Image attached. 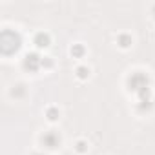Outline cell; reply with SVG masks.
<instances>
[{
    "label": "cell",
    "instance_id": "4",
    "mask_svg": "<svg viewBox=\"0 0 155 155\" xmlns=\"http://www.w3.org/2000/svg\"><path fill=\"white\" fill-rule=\"evenodd\" d=\"M42 142H44L48 148H57V146H58V142H60V139H58V135H57V133L49 131V133H46V135L42 137Z\"/></svg>",
    "mask_w": 155,
    "mask_h": 155
},
{
    "label": "cell",
    "instance_id": "7",
    "mask_svg": "<svg viewBox=\"0 0 155 155\" xmlns=\"http://www.w3.org/2000/svg\"><path fill=\"white\" fill-rule=\"evenodd\" d=\"M77 75H79V79H86V77L90 75V69L84 68V66H81V68H77Z\"/></svg>",
    "mask_w": 155,
    "mask_h": 155
},
{
    "label": "cell",
    "instance_id": "5",
    "mask_svg": "<svg viewBox=\"0 0 155 155\" xmlns=\"http://www.w3.org/2000/svg\"><path fill=\"white\" fill-rule=\"evenodd\" d=\"M35 44H37L38 48H48V46H49V35L38 33V35L35 37Z\"/></svg>",
    "mask_w": 155,
    "mask_h": 155
},
{
    "label": "cell",
    "instance_id": "6",
    "mask_svg": "<svg viewBox=\"0 0 155 155\" xmlns=\"http://www.w3.org/2000/svg\"><path fill=\"white\" fill-rule=\"evenodd\" d=\"M119 44H120L122 48H128V46L131 44V37H128V35H120V37H119Z\"/></svg>",
    "mask_w": 155,
    "mask_h": 155
},
{
    "label": "cell",
    "instance_id": "3",
    "mask_svg": "<svg viewBox=\"0 0 155 155\" xmlns=\"http://www.w3.org/2000/svg\"><path fill=\"white\" fill-rule=\"evenodd\" d=\"M38 66H42V58H40L38 55L31 53V55L26 57V60H24V68H26V69H29V71H37Z\"/></svg>",
    "mask_w": 155,
    "mask_h": 155
},
{
    "label": "cell",
    "instance_id": "8",
    "mask_svg": "<svg viewBox=\"0 0 155 155\" xmlns=\"http://www.w3.org/2000/svg\"><path fill=\"white\" fill-rule=\"evenodd\" d=\"M82 53H84V48H82V46H79V44L71 48V55H75V57H81Z\"/></svg>",
    "mask_w": 155,
    "mask_h": 155
},
{
    "label": "cell",
    "instance_id": "1",
    "mask_svg": "<svg viewBox=\"0 0 155 155\" xmlns=\"http://www.w3.org/2000/svg\"><path fill=\"white\" fill-rule=\"evenodd\" d=\"M128 84H130V90H131V91L139 93L140 102H150V99H148L150 90H148V77H146V75H142V73L131 75Z\"/></svg>",
    "mask_w": 155,
    "mask_h": 155
},
{
    "label": "cell",
    "instance_id": "9",
    "mask_svg": "<svg viewBox=\"0 0 155 155\" xmlns=\"http://www.w3.org/2000/svg\"><path fill=\"white\" fill-rule=\"evenodd\" d=\"M57 117H58V110L57 108H49L48 110V119L49 120H57Z\"/></svg>",
    "mask_w": 155,
    "mask_h": 155
},
{
    "label": "cell",
    "instance_id": "2",
    "mask_svg": "<svg viewBox=\"0 0 155 155\" xmlns=\"http://www.w3.org/2000/svg\"><path fill=\"white\" fill-rule=\"evenodd\" d=\"M20 46V38L13 31H4L2 33V51L4 53H13Z\"/></svg>",
    "mask_w": 155,
    "mask_h": 155
},
{
    "label": "cell",
    "instance_id": "11",
    "mask_svg": "<svg viewBox=\"0 0 155 155\" xmlns=\"http://www.w3.org/2000/svg\"><path fill=\"white\" fill-rule=\"evenodd\" d=\"M51 64H53V62H51L49 58H46V60H42V66H46V68H49Z\"/></svg>",
    "mask_w": 155,
    "mask_h": 155
},
{
    "label": "cell",
    "instance_id": "10",
    "mask_svg": "<svg viewBox=\"0 0 155 155\" xmlns=\"http://www.w3.org/2000/svg\"><path fill=\"white\" fill-rule=\"evenodd\" d=\"M77 150H79L81 153H84V151H86V142H84V140H81V142H77Z\"/></svg>",
    "mask_w": 155,
    "mask_h": 155
}]
</instances>
